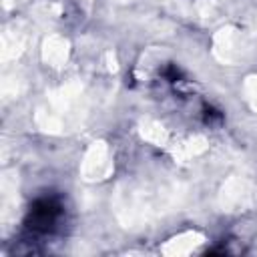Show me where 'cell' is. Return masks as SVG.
<instances>
[{
    "label": "cell",
    "instance_id": "1",
    "mask_svg": "<svg viewBox=\"0 0 257 257\" xmlns=\"http://www.w3.org/2000/svg\"><path fill=\"white\" fill-rule=\"evenodd\" d=\"M62 213L64 211H62V205H60L58 199H54V197H42V199H38L30 207V213H28V219H26V229L34 237L50 235L60 225Z\"/></svg>",
    "mask_w": 257,
    "mask_h": 257
}]
</instances>
